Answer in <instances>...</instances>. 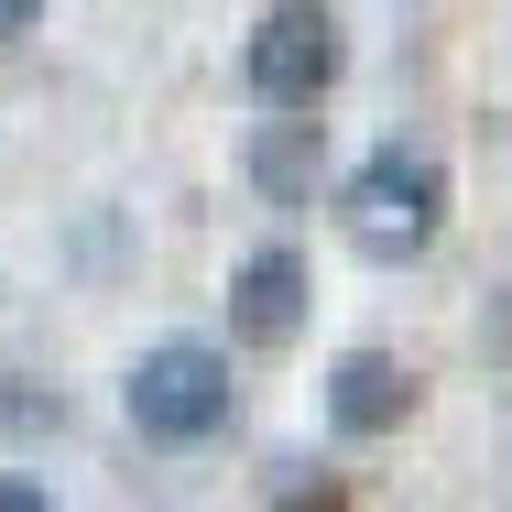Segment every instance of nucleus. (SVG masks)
<instances>
[{
    "label": "nucleus",
    "mask_w": 512,
    "mask_h": 512,
    "mask_svg": "<svg viewBox=\"0 0 512 512\" xmlns=\"http://www.w3.org/2000/svg\"><path fill=\"white\" fill-rule=\"evenodd\" d=\"M338 229H349V251L360 262H382V273H404L436 251V229H447V164L436 153H414V142H382L349 186H338Z\"/></svg>",
    "instance_id": "nucleus-1"
},
{
    "label": "nucleus",
    "mask_w": 512,
    "mask_h": 512,
    "mask_svg": "<svg viewBox=\"0 0 512 512\" xmlns=\"http://www.w3.org/2000/svg\"><path fill=\"white\" fill-rule=\"evenodd\" d=\"M120 404H131V425H142L153 447H207V436L240 414V382H229V360H218L207 338H164V349L131 360Z\"/></svg>",
    "instance_id": "nucleus-2"
},
{
    "label": "nucleus",
    "mask_w": 512,
    "mask_h": 512,
    "mask_svg": "<svg viewBox=\"0 0 512 512\" xmlns=\"http://www.w3.org/2000/svg\"><path fill=\"white\" fill-rule=\"evenodd\" d=\"M251 99L262 109H316L338 88V66H349V44H338V11L327 0H273L262 22H251Z\"/></svg>",
    "instance_id": "nucleus-3"
},
{
    "label": "nucleus",
    "mask_w": 512,
    "mask_h": 512,
    "mask_svg": "<svg viewBox=\"0 0 512 512\" xmlns=\"http://www.w3.org/2000/svg\"><path fill=\"white\" fill-rule=\"evenodd\" d=\"M229 327L251 338V349H284L295 327H306V262L273 240V251H251L240 273H229Z\"/></svg>",
    "instance_id": "nucleus-4"
},
{
    "label": "nucleus",
    "mask_w": 512,
    "mask_h": 512,
    "mask_svg": "<svg viewBox=\"0 0 512 512\" xmlns=\"http://www.w3.org/2000/svg\"><path fill=\"white\" fill-rule=\"evenodd\" d=\"M404 414H414V371L393 349H349V360L327 371V425H338V436H393Z\"/></svg>",
    "instance_id": "nucleus-5"
},
{
    "label": "nucleus",
    "mask_w": 512,
    "mask_h": 512,
    "mask_svg": "<svg viewBox=\"0 0 512 512\" xmlns=\"http://www.w3.org/2000/svg\"><path fill=\"white\" fill-rule=\"evenodd\" d=\"M251 175H262L273 197H306V186H316V120H306V109H284V120L262 131V153H251Z\"/></svg>",
    "instance_id": "nucleus-6"
},
{
    "label": "nucleus",
    "mask_w": 512,
    "mask_h": 512,
    "mask_svg": "<svg viewBox=\"0 0 512 512\" xmlns=\"http://www.w3.org/2000/svg\"><path fill=\"white\" fill-rule=\"evenodd\" d=\"M0 512H55V502H44V480H22V469H0Z\"/></svg>",
    "instance_id": "nucleus-7"
},
{
    "label": "nucleus",
    "mask_w": 512,
    "mask_h": 512,
    "mask_svg": "<svg viewBox=\"0 0 512 512\" xmlns=\"http://www.w3.org/2000/svg\"><path fill=\"white\" fill-rule=\"evenodd\" d=\"M273 512H349V491H327V480H316V491H284Z\"/></svg>",
    "instance_id": "nucleus-8"
},
{
    "label": "nucleus",
    "mask_w": 512,
    "mask_h": 512,
    "mask_svg": "<svg viewBox=\"0 0 512 512\" xmlns=\"http://www.w3.org/2000/svg\"><path fill=\"white\" fill-rule=\"evenodd\" d=\"M33 11H44V0H0V44H11V33H33Z\"/></svg>",
    "instance_id": "nucleus-9"
}]
</instances>
